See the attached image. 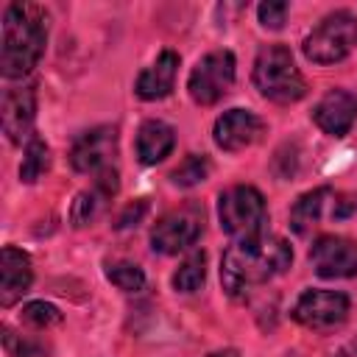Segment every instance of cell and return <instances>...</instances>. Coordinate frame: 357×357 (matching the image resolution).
Listing matches in <instances>:
<instances>
[{
	"instance_id": "cell-20",
	"label": "cell",
	"mask_w": 357,
	"mask_h": 357,
	"mask_svg": "<svg viewBox=\"0 0 357 357\" xmlns=\"http://www.w3.org/2000/svg\"><path fill=\"white\" fill-rule=\"evenodd\" d=\"M50 165V151L39 137H31L25 142V153H22V165H20V178L25 184H33Z\"/></svg>"
},
{
	"instance_id": "cell-9",
	"label": "cell",
	"mask_w": 357,
	"mask_h": 357,
	"mask_svg": "<svg viewBox=\"0 0 357 357\" xmlns=\"http://www.w3.org/2000/svg\"><path fill=\"white\" fill-rule=\"evenodd\" d=\"M310 265L321 279L357 276V243L340 234H321L310 248Z\"/></svg>"
},
{
	"instance_id": "cell-28",
	"label": "cell",
	"mask_w": 357,
	"mask_h": 357,
	"mask_svg": "<svg viewBox=\"0 0 357 357\" xmlns=\"http://www.w3.org/2000/svg\"><path fill=\"white\" fill-rule=\"evenodd\" d=\"M209 357H240L234 349H220V351H212Z\"/></svg>"
},
{
	"instance_id": "cell-4",
	"label": "cell",
	"mask_w": 357,
	"mask_h": 357,
	"mask_svg": "<svg viewBox=\"0 0 357 357\" xmlns=\"http://www.w3.org/2000/svg\"><path fill=\"white\" fill-rule=\"evenodd\" d=\"M357 47V17L346 8L326 14L301 42L312 64H337Z\"/></svg>"
},
{
	"instance_id": "cell-2",
	"label": "cell",
	"mask_w": 357,
	"mask_h": 357,
	"mask_svg": "<svg viewBox=\"0 0 357 357\" xmlns=\"http://www.w3.org/2000/svg\"><path fill=\"white\" fill-rule=\"evenodd\" d=\"M47 45V14L31 3H11L3 11L0 73L6 78L28 75Z\"/></svg>"
},
{
	"instance_id": "cell-11",
	"label": "cell",
	"mask_w": 357,
	"mask_h": 357,
	"mask_svg": "<svg viewBox=\"0 0 357 357\" xmlns=\"http://www.w3.org/2000/svg\"><path fill=\"white\" fill-rule=\"evenodd\" d=\"M265 131V123L248 112V109H229L223 112L218 120H215V128H212V139L218 148L229 151V153H237V151H245L251 148Z\"/></svg>"
},
{
	"instance_id": "cell-19",
	"label": "cell",
	"mask_w": 357,
	"mask_h": 357,
	"mask_svg": "<svg viewBox=\"0 0 357 357\" xmlns=\"http://www.w3.org/2000/svg\"><path fill=\"white\" fill-rule=\"evenodd\" d=\"M204 279H206V254L204 251H195V254H190L176 268V273H173L170 282H173V287L178 293H195L204 284Z\"/></svg>"
},
{
	"instance_id": "cell-10",
	"label": "cell",
	"mask_w": 357,
	"mask_h": 357,
	"mask_svg": "<svg viewBox=\"0 0 357 357\" xmlns=\"http://www.w3.org/2000/svg\"><path fill=\"white\" fill-rule=\"evenodd\" d=\"M114 153H117V128L95 126L75 137L70 148V165L78 173H100L103 167H112Z\"/></svg>"
},
{
	"instance_id": "cell-16",
	"label": "cell",
	"mask_w": 357,
	"mask_h": 357,
	"mask_svg": "<svg viewBox=\"0 0 357 357\" xmlns=\"http://www.w3.org/2000/svg\"><path fill=\"white\" fill-rule=\"evenodd\" d=\"M176 73H178V53L173 50H162L151 67H145L134 84L137 98L142 100H162L173 92L176 84Z\"/></svg>"
},
{
	"instance_id": "cell-7",
	"label": "cell",
	"mask_w": 357,
	"mask_h": 357,
	"mask_svg": "<svg viewBox=\"0 0 357 357\" xmlns=\"http://www.w3.org/2000/svg\"><path fill=\"white\" fill-rule=\"evenodd\" d=\"M293 318L307 329L329 332L349 318V296L340 290L307 287L293 304Z\"/></svg>"
},
{
	"instance_id": "cell-12",
	"label": "cell",
	"mask_w": 357,
	"mask_h": 357,
	"mask_svg": "<svg viewBox=\"0 0 357 357\" xmlns=\"http://www.w3.org/2000/svg\"><path fill=\"white\" fill-rule=\"evenodd\" d=\"M33 117H36V86L6 89L3 103H0V123H3L6 139L20 145L31 134Z\"/></svg>"
},
{
	"instance_id": "cell-26",
	"label": "cell",
	"mask_w": 357,
	"mask_h": 357,
	"mask_svg": "<svg viewBox=\"0 0 357 357\" xmlns=\"http://www.w3.org/2000/svg\"><path fill=\"white\" fill-rule=\"evenodd\" d=\"M145 209H148V204L139 198V201H134V204H128L126 209H123V215L117 218V229H126V226H137V220L145 215Z\"/></svg>"
},
{
	"instance_id": "cell-3",
	"label": "cell",
	"mask_w": 357,
	"mask_h": 357,
	"mask_svg": "<svg viewBox=\"0 0 357 357\" xmlns=\"http://www.w3.org/2000/svg\"><path fill=\"white\" fill-rule=\"evenodd\" d=\"M251 81L273 103H296L307 95V81L284 45H268L257 53Z\"/></svg>"
},
{
	"instance_id": "cell-24",
	"label": "cell",
	"mask_w": 357,
	"mask_h": 357,
	"mask_svg": "<svg viewBox=\"0 0 357 357\" xmlns=\"http://www.w3.org/2000/svg\"><path fill=\"white\" fill-rule=\"evenodd\" d=\"M257 17H259V25L262 28L279 31L284 25V20H287V3H282V0H265V3H259Z\"/></svg>"
},
{
	"instance_id": "cell-14",
	"label": "cell",
	"mask_w": 357,
	"mask_h": 357,
	"mask_svg": "<svg viewBox=\"0 0 357 357\" xmlns=\"http://www.w3.org/2000/svg\"><path fill=\"white\" fill-rule=\"evenodd\" d=\"M120 181H117V170L114 167H103L100 173H95V184L89 190H81L70 206V220L73 226H86L92 223L103 209L106 204L114 198Z\"/></svg>"
},
{
	"instance_id": "cell-8",
	"label": "cell",
	"mask_w": 357,
	"mask_h": 357,
	"mask_svg": "<svg viewBox=\"0 0 357 357\" xmlns=\"http://www.w3.org/2000/svg\"><path fill=\"white\" fill-rule=\"evenodd\" d=\"M201 226H204V215L198 209H192V206L173 209V212L162 215L153 223V229H151V248L159 251V254L187 251L201 237Z\"/></svg>"
},
{
	"instance_id": "cell-13",
	"label": "cell",
	"mask_w": 357,
	"mask_h": 357,
	"mask_svg": "<svg viewBox=\"0 0 357 357\" xmlns=\"http://www.w3.org/2000/svg\"><path fill=\"white\" fill-rule=\"evenodd\" d=\"M312 120L324 134L346 137L357 120V98L346 89H329L312 109Z\"/></svg>"
},
{
	"instance_id": "cell-18",
	"label": "cell",
	"mask_w": 357,
	"mask_h": 357,
	"mask_svg": "<svg viewBox=\"0 0 357 357\" xmlns=\"http://www.w3.org/2000/svg\"><path fill=\"white\" fill-rule=\"evenodd\" d=\"M326 198H329V187H315L310 192H301L293 201V206H290V226H293L296 234H307L318 223Z\"/></svg>"
},
{
	"instance_id": "cell-21",
	"label": "cell",
	"mask_w": 357,
	"mask_h": 357,
	"mask_svg": "<svg viewBox=\"0 0 357 357\" xmlns=\"http://www.w3.org/2000/svg\"><path fill=\"white\" fill-rule=\"evenodd\" d=\"M209 170H212V165H209V159L204 153H190V156H184L178 162V167H173L170 181L176 187H195V184L206 181Z\"/></svg>"
},
{
	"instance_id": "cell-27",
	"label": "cell",
	"mask_w": 357,
	"mask_h": 357,
	"mask_svg": "<svg viewBox=\"0 0 357 357\" xmlns=\"http://www.w3.org/2000/svg\"><path fill=\"white\" fill-rule=\"evenodd\" d=\"M337 357H357V335L349 343H343V349L337 351Z\"/></svg>"
},
{
	"instance_id": "cell-23",
	"label": "cell",
	"mask_w": 357,
	"mask_h": 357,
	"mask_svg": "<svg viewBox=\"0 0 357 357\" xmlns=\"http://www.w3.org/2000/svg\"><path fill=\"white\" fill-rule=\"evenodd\" d=\"M20 318H22L25 324L36 326V329H45V326L59 324V321H61V312H59V307H53V304H47V301H31V304L22 307Z\"/></svg>"
},
{
	"instance_id": "cell-15",
	"label": "cell",
	"mask_w": 357,
	"mask_h": 357,
	"mask_svg": "<svg viewBox=\"0 0 357 357\" xmlns=\"http://www.w3.org/2000/svg\"><path fill=\"white\" fill-rule=\"evenodd\" d=\"M31 282H33L31 257L14 245H6L0 257V304L3 307L17 304L28 293Z\"/></svg>"
},
{
	"instance_id": "cell-22",
	"label": "cell",
	"mask_w": 357,
	"mask_h": 357,
	"mask_svg": "<svg viewBox=\"0 0 357 357\" xmlns=\"http://www.w3.org/2000/svg\"><path fill=\"white\" fill-rule=\"evenodd\" d=\"M106 279H109L117 290H123V293H139V290L145 287V273H142V268L134 265V262H126V259L109 262V265H106Z\"/></svg>"
},
{
	"instance_id": "cell-17",
	"label": "cell",
	"mask_w": 357,
	"mask_h": 357,
	"mask_svg": "<svg viewBox=\"0 0 357 357\" xmlns=\"http://www.w3.org/2000/svg\"><path fill=\"white\" fill-rule=\"evenodd\" d=\"M176 148V131L165 120H145L137 131V159L142 165H156L167 159Z\"/></svg>"
},
{
	"instance_id": "cell-5",
	"label": "cell",
	"mask_w": 357,
	"mask_h": 357,
	"mask_svg": "<svg viewBox=\"0 0 357 357\" xmlns=\"http://www.w3.org/2000/svg\"><path fill=\"white\" fill-rule=\"evenodd\" d=\"M265 198L251 184H237L220 192L218 198V220L226 234L234 240L254 237L265 231Z\"/></svg>"
},
{
	"instance_id": "cell-6",
	"label": "cell",
	"mask_w": 357,
	"mask_h": 357,
	"mask_svg": "<svg viewBox=\"0 0 357 357\" xmlns=\"http://www.w3.org/2000/svg\"><path fill=\"white\" fill-rule=\"evenodd\" d=\"M234 84V56L231 50H212L195 61L187 78V92L198 106L218 103Z\"/></svg>"
},
{
	"instance_id": "cell-25",
	"label": "cell",
	"mask_w": 357,
	"mask_h": 357,
	"mask_svg": "<svg viewBox=\"0 0 357 357\" xmlns=\"http://www.w3.org/2000/svg\"><path fill=\"white\" fill-rule=\"evenodd\" d=\"M3 346H6V354L8 357H45L42 349L31 340H22L17 332H11L8 326H3Z\"/></svg>"
},
{
	"instance_id": "cell-1",
	"label": "cell",
	"mask_w": 357,
	"mask_h": 357,
	"mask_svg": "<svg viewBox=\"0 0 357 357\" xmlns=\"http://www.w3.org/2000/svg\"><path fill=\"white\" fill-rule=\"evenodd\" d=\"M293 262V248L287 240L273 234H254L234 240L220 259V284L229 296H243L251 287L271 282L284 273Z\"/></svg>"
}]
</instances>
